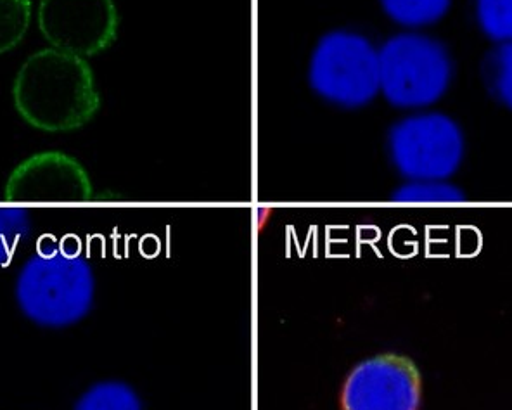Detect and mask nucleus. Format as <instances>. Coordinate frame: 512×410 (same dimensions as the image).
Masks as SVG:
<instances>
[{
    "mask_svg": "<svg viewBox=\"0 0 512 410\" xmlns=\"http://www.w3.org/2000/svg\"><path fill=\"white\" fill-rule=\"evenodd\" d=\"M13 97L21 118L45 132L80 129L101 106L89 63L54 47L26 59L14 80Z\"/></svg>",
    "mask_w": 512,
    "mask_h": 410,
    "instance_id": "nucleus-1",
    "label": "nucleus"
},
{
    "mask_svg": "<svg viewBox=\"0 0 512 410\" xmlns=\"http://www.w3.org/2000/svg\"><path fill=\"white\" fill-rule=\"evenodd\" d=\"M96 279L80 250H68L51 236L23 265L16 281V300L30 321L44 327H66L89 314Z\"/></svg>",
    "mask_w": 512,
    "mask_h": 410,
    "instance_id": "nucleus-2",
    "label": "nucleus"
},
{
    "mask_svg": "<svg viewBox=\"0 0 512 410\" xmlns=\"http://www.w3.org/2000/svg\"><path fill=\"white\" fill-rule=\"evenodd\" d=\"M452 80V54L431 35L407 30L379 47V89L393 108L423 111L442 101Z\"/></svg>",
    "mask_w": 512,
    "mask_h": 410,
    "instance_id": "nucleus-3",
    "label": "nucleus"
},
{
    "mask_svg": "<svg viewBox=\"0 0 512 410\" xmlns=\"http://www.w3.org/2000/svg\"><path fill=\"white\" fill-rule=\"evenodd\" d=\"M307 82L315 96L334 108H365L381 94L379 49L355 30L326 32L308 59Z\"/></svg>",
    "mask_w": 512,
    "mask_h": 410,
    "instance_id": "nucleus-4",
    "label": "nucleus"
},
{
    "mask_svg": "<svg viewBox=\"0 0 512 410\" xmlns=\"http://www.w3.org/2000/svg\"><path fill=\"white\" fill-rule=\"evenodd\" d=\"M391 165L409 180H447L461 167L466 139L461 125L440 111H416L391 125Z\"/></svg>",
    "mask_w": 512,
    "mask_h": 410,
    "instance_id": "nucleus-5",
    "label": "nucleus"
},
{
    "mask_svg": "<svg viewBox=\"0 0 512 410\" xmlns=\"http://www.w3.org/2000/svg\"><path fill=\"white\" fill-rule=\"evenodd\" d=\"M40 32L59 51L90 58L118 35L115 0H40Z\"/></svg>",
    "mask_w": 512,
    "mask_h": 410,
    "instance_id": "nucleus-6",
    "label": "nucleus"
},
{
    "mask_svg": "<svg viewBox=\"0 0 512 410\" xmlns=\"http://www.w3.org/2000/svg\"><path fill=\"white\" fill-rule=\"evenodd\" d=\"M421 376L414 362L400 355L364 360L346 378L343 410H419Z\"/></svg>",
    "mask_w": 512,
    "mask_h": 410,
    "instance_id": "nucleus-7",
    "label": "nucleus"
},
{
    "mask_svg": "<svg viewBox=\"0 0 512 410\" xmlns=\"http://www.w3.org/2000/svg\"><path fill=\"white\" fill-rule=\"evenodd\" d=\"M92 196L89 175L71 156L58 151L33 154L14 168L7 180V203L87 201Z\"/></svg>",
    "mask_w": 512,
    "mask_h": 410,
    "instance_id": "nucleus-8",
    "label": "nucleus"
},
{
    "mask_svg": "<svg viewBox=\"0 0 512 410\" xmlns=\"http://www.w3.org/2000/svg\"><path fill=\"white\" fill-rule=\"evenodd\" d=\"M379 6L405 30H423L447 16L452 0H379Z\"/></svg>",
    "mask_w": 512,
    "mask_h": 410,
    "instance_id": "nucleus-9",
    "label": "nucleus"
},
{
    "mask_svg": "<svg viewBox=\"0 0 512 410\" xmlns=\"http://www.w3.org/2000/svg\"><path fill=\"white\" fill-rule=\"evenodd\" d=\"M481 77L493 101L512 111V42L495 44L488 51L481 65Z\"/></svg>",
    "mask_w": 512,
    "mask_h": 410,
    "instance_id": "nucleus-10",
    "label": "nucleus"
},
{
    "mask_svg": "<svg viewBox=\"0 0 512 410\" xmlns=\"http://www.w3.org/2000/svg\"><path fill=\"white\" fill-rule=\"evenodd\" d=\"M75 410H142V402L127 383L104 381L85 391Z\"/></svg>",
    "mask_w": 512,
    "mask_h": 410,
    "instance_id": "nucleus-11",
    "label": "nucleus"
},
{
    "mask_svg": "<svg viewBox=\"0 0 512 410\" xmlns=\"http://www.w3.org/2000/svg\"><path fill=\"white\" fill-rule=\"evenodd\" d=\"M474 16L480 32L493 44L512 42V0H476Z\"/></svg>",
    "mask_w": 512,
    "mask_h": 410,
    "instance_id": "nucleus-12",
    "label": "nucleus"
},
{
    "mask_svg": "<svg viewBox=\"0 0 512 410\" xmlns=\"http://www.w3.org/2000/svg\"><path fill=\"white\" fill-rule=\"evenodd\" d=\"M32 23V0H0V54L25 39Z\"/></svg>",
    "mask_w": 512,
    "mask_h": 410,
    "instance_id": "nucleus-13",
    "label": "nucleus"
},
{
    "mask_svg": "<svg viewBox=\"0 0 512 410\" xmlns=\"http://www.w3.org/2000/svg\"><path fill=\"white\" fill-rule=\"evenodd\" d=\"M397 203H459L464 201L461 189L450 186L445 180H410L398 187L391 196Z\"/></svg>",
    "mask_w": 512,
    "mask_h": 410,
    "instance_id": "nucleus-14",
    "label": "nucleus"
},
{
    "mask_svg": "<svg viewBox=\"0 0 512 410\" xmlns=\"http://www.w3.org/2000/svg\"><path fill=\"white\" fill-rule=\"evenodd\" d=\"M30 232V217L21 208H0V267L9 265Z\"/></svg>",
    "mask_w": 512,
    "mask_h": 410,
    "instance_id": "nucleus-15",
    "label": "nucleus"
}]
</instances>
